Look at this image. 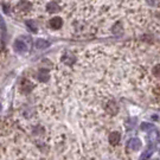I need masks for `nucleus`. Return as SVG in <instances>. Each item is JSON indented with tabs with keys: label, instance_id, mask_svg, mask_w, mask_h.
<instances>
[{
	"label": "nucleus",
	"instance_id": "obj_1",
	"mask_svg": "<svg viewBox=\"0 0 160 160\" xmlns=\"http://www.w3.org/2000/svg\"><path fill=\"white\" fill-rule=\"evenodd\" d=\"M127 146H128V148L132 149V151H138V149L141 148V141L137 139V138H134V139H131L128 143H127Z\"/></svg>",
	"mask_w": 160,
	"mask_h": 160
},
{
	"label": "nucleus",
	"instance_id": "obj_2",
	"mask_svg": "<svg viewBox=\"0 0 160 160\" xmlns=\"http://www.w3.org/2000/svg\"><path fill=\"white\" fill-rule=\"evenodd\" d=\"M18 11L23 12V13H28V12L31 11V8H32V5L28 2V1H20L17 6Z\"/></svg>",
	"mask_w": 160,
	"mask_h": 160
},
{
	"label": "nucleus",
	"instance_id": "obj_3",
	"mask_svg": "<svg viewBox=\"0 0 160 160\" xmlns=\"http://www.w3.org/2000/svg\"><path fill=\"white\" fill-rule=\"evenodd\" d=\"M13 48H14V50H17L18 52H25L28 50L26 44L24 43L23 40H19V39H17L13 43Z\"/></svg>",
	"mask_w": 160,
	"mask_h": 160
},
{
	"label": "nucleus",
	"instance_id": "obj_4",
	"mask_svg": "<svg viewBox=\"0 0 160 160\" xmlns=\"http://www.w3.org/2000/svg\"><path fill=\"white\" fill-rule=\"evenodd\" d=\"M120 139H121L120 133H118V132H112L110 135H109V143L113 145V146H116V145L119 143V141H120Z\"/></svg>",
	"mask_w": 160,
	"mask_h": 160
},
{
	"label": "nucleus",
	"instance_id": "obj_5",
	"mask_svg": "<svg viewBox=\"0 0 160 160\" xmlns=\"http://www.w3.org/2000/svg\"><path fill=\"white\" fill-rule=\"evenodd\" d=\"M62 24H63V20H62V18H59V17H55L50 20V26L55 30L61 29V28H62Z\"/></svg>",
	"mask_w": 160,
	"mask_h": 160
},
{
	"label": "nucleus",
	"instance_id": "obj_6",
	"mask_svg": "<svg viewBox=\"0 0 160 160\" xmlns=\"http://www.w3.org/2000/svg\"><path fill=\"white\" fill-rule=\"evenodd\" d=\"M61 11V7L58 6L57 2H49L46 5V12L48 13H58Z\"/></svg>",
	"mask_w": 160,
	"mask_h": 160
},
{
	"label": "nucleus",
	"instance_id": "obj_7",
	"mask_svg": "<svg viewBox=\"0 0 160 160\" xmlns=\"http://www.w3.org/2000/svg\"><path fill=\"white\" fill-rule=\"evenodd\" d=\"M34 46H36V49L42 50V49H45L48 46H50V42L45 39H37L34 43Z\"/></svg>",
	"mask_w": 160,
	"mask_h": 160
},
{
	"label": "nucleus",
	"instance_id": "obj_8",
	"mask_svg": "<svg viewBox=\"0 0 160 160\" xmlns=\"http://www.w3.org/2000/svg\"><path fill=\"white\" fill-rule=\"evenodd\" d=\"M38 78L40 82H46V81L50 78V75H49V70L48 69H42L38 72Z\"/></svg>",
	"mask_w": 160,
	"mask_h": 160
},
{
	"label": "nucleus",
	"instance_id": "obj_9",
	"mask_svg": "<svg viewBox=\"0 0 160 160\" xmlns=\"http://www.w3.org/2000/svg\"><path fill=\"white\" fill-rule=\"evenodd\" d=\"M25 25H26V28H28L29 31L33 32V33L37 32V26H36V24H34L33 22H31V20H26V22H25Z\"/></svg>",
	"mask_w": 160,
	"mask_h": 160
},
{
	"label": "nucleus",
	"instance_id": "obj_10",
	"mask_svg": "<svg viewBox=\"0 0 160 160\" xmlns=\"http://www.w3.org/2000/svg\"><path fill=\"white\" fill-rule=\"evenodd\" d=\"M62 61L65 62L67 64H72L74 63V57H72V56H70V53H69V52H67L63 57H62Z\"/></svg>",
	"mask_w": 160,
	"mask_h": 160
},
{
	"label": "nucleus",
	"instance_id": "obj_11",
	"mask_svg": "<svg viewBox=\"0 0 160 160\" xmlns=\"http://www.w3.org/2000/svg\"><path fill=\"white\" fill-rule=\"evenodd\" d=\"M140 128H141V131H151V129H153V125L147 123V122H142Z\"/></svg>",
	"mask_w": 160,
	"mask_h": 160
},
{
	"label": "nucleus",
	"instance_id": "obj_12",
	"mask_svg": "<svg viewBox=\"0 0 160 160\" xmlns=\"http://www.w3.org/2000/svg\"><path fill=\"white\" fill-rule=\"evenodd\" d=\"M43 132H44V129H43V128H42L40 126H38V127H36V128H34L33 134H36V135H40Z\"/></svg>",
	"mask_w": 160,
	"mask_h": 160
},
{
	"label": "nucleus",
	"instance_id": "obj_13",
	"mask_svg": "<svg viewBox=\"0 0 160 160\" xmlns=\"http://www.w3.org/2000/svg\"><path fill=\"white\" fill-rule=\"evenodd\" d=\"M2 10H4V12L8 13V12H10V7H8V5H7V4L2 2Z\"/></svg>",
	"mask_w": 160,
	"mask_h": 160
},
{
	"label": "nucleus",
	"instance_id": "obj_14",
	"mask_svg": "<svg viewBox=\"0 0 160 160\" xmlns=\"http://www.w3.org/2000/svg\"><path fill=\"white\" fill-rule=\"evenodd\" d=\"M151 154H152V151H148V152H145L142 155H141V158L142 159H145V158H147V157H151Z\"/></svg>",
	"mask_w": 160,
	"mask_h": 160
},
{
	"label": "nucleus",
	"instance_id": "obj_15",
	"mask_svg": "<svg viewBox=\"0 0 160 160\" xmlns=\"http://www.w3.org/2000/svg\"><path fill=\"white\" fill-rule=\"evenodd\" d=\"M152 119H153V120H158V116H157V115H153Z\"/></svg>",
	"mask_w": 160,
	"mask_h": 160
}]
</instances>
